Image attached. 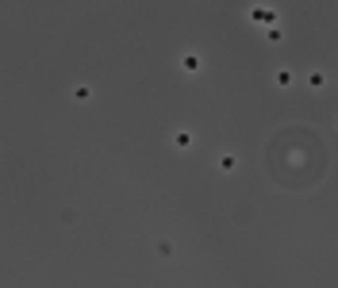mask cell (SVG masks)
Listing matches in <instances>:
<instances>
[{"label":"cell","mask_w":338,"mask_h":288,"mask_svg":"<svg viewBox=\"0 0 338 288\" xmlns=\"http://www.w3.org/2000/svg\"><path fill=\"white\" fill-rule=\"evenodd\" d=\"M181 69H184V73H196V69H200V54H184V58H181Z\"/></svg>","instance_id":"1"},{"label":"cell","mask_w":338,"mask_h":288,"mask_svg":"<svg viewBox=\"0 0 338 288\" xmlns=\"http://www.w3.org/2000/svg\"><path fill=\"white\" fill-rule=\"evenodd\" d=\"M173 146H177V150H189V146H192V135H189V131H177V135H173Z\"/></svg>","instance_id":"2"},{"label":"cell","mask_w":338,"mask_h":288,"mask_svg":"<svg viewBox=\"0 0 338 288\" xmlns=\"http://www.w3.org/2000/svg\"><path fill=\"white\" fill-rule=\"evenodd\" d=\"M250 15H254V20H257V23H273V12H269V8H254V12H250Z\"/></svg>","instance_id":"3"},{"label":"cell","mask_w":338,"mask_h":288,"mask_svg":"<svg viewBox=\"0 0 338 288\" xmlns=\"http://www.w3.org/2000/svg\"><path fill=\"white\" fill-rule=\"evenodd\" d=\"M273 81H277L280 89H288V85H292V73H288V69H277V77H273Z\"/></svg>","instance_id":"4"},{"label":"cell","mask_w":338,"mask_h":288,"mask_svg":"<svg viewBox=\"0 0 338 288\" xmlns=\"http://www.w3.org/2000/svg\"><path fill=\"white\" fill-rule=\"evenodd\" d=\"M308 85H311V89H323V85H327V73H319V69H315V73L308 77Z\"/></svg>","instance_id":"5"},{"label":"cell","mask_w":338,"mask_h":288,"mask_svg":"<svg viewBox=\"0 0 338 288\" xmlns=\"http://www.w3.org/2000/svg\"><path fill=\"white\" fill-rule=\"evenodd\" d=\"M265 39H269V43H280V27H277V23H269V31H265Z\"/></svg>","instance_id":"6"},{"label":"cell","mask_w":338,"mask_h":288,"mask_svg":"<svg viewBox=\"0 0 338 288\" xmlns=\"http://www.w3.org/2000/svg\"><path fill=\"white\" fill-rule=\"evenodd\" d=\"M219 169H223V173H231V169H235V158L223 154V158H219Z\"/></svg>","instance_id":"7"},{"label":"cell","mask_w":338,"mask_h":288,"mask_svg":"<svg viewBox=\"0 0 338 288\" xmlns=\"http://www.w3.org/2000/svg\"><path fill=\"white\" fill-rule=\"evenodd\" d=\"M73 96H77V100H88V96H92V89H88V85H77Z\"/></svg>","instance_id":"8"}]
</instances>
